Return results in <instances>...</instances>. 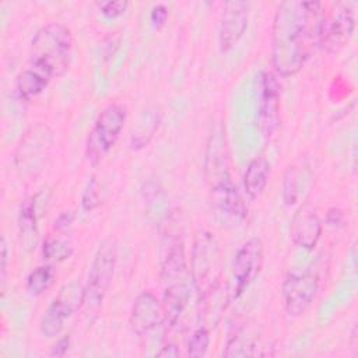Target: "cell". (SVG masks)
Returning <instances> with one entry per match:
<instances>
[{"instance_id":"6da1fadb","label":"cell","mask_w":358,"mask_h":358,"mask_svg":"<svg viewBox=\"0 0 358 358\" xmlns=\"http://www.w3.org/2000/svg\"><path fill=\"white\" fill-rule=\"evenodd\" d=\"M326 22L320 1L287 0L278 4L271 28V63L289 77L296 74L322 45Z\"/></svg>"},{"instance_id":"7a4b0ae2","label":"cell","mask_w":358,"mask_h":358,"mask_svg":"<svg viewBox=\"0 0 358 358\" xmlns=\"http://www.w3.org/2000/svg\"><path fill=\"white\" fill-rule=\"evenodd\" d=\"M73 35L70 29L60 22H49L32 38L27 69L50 81L69 69Z\"/></svg>"},{"instance_id":"3957f363","label":"cell","mask_w":358,"mask_h":358,"mask_svg":"<svg viewBox=\"0 0 358 358\" xmlns=\"http://www.w3.org/2000/svg\"><path fill=\"white\" fill-rule=\"evenodd\" d=\"M161 280L164 284V322L166 326L173 327L190 301L192 278L182 242H176L165 256L161 268Z\"/></svg>"},{"instance_id":"277c9868","label":"cell","mask_w":358,"mask_h":358,"mask_svg":"<svg viewBox=\"0 0 358 358\" xmlns=\"http://www.w3.org/2000/svg\"><path fill=\"white\" fill-rule=\"evenodd\" d=\"M190 278L201 302L220 288L221 250L217 239L208 231H199L193 241Z\"/></svg>"},{"instance_id":"5b68a950","label":"cell","mask_w":358,"mask_h":358,"mask_svg":"<svg viewBox=\"0 0 358 358\" xmlns=\"http://www.w3.org/2000/svg\"><path fill=\"white\" fill-rule=\"evenodd\" d=\"M116 259L117 250L115 242L112 239L102 241L94 256L84 285V306L87 312L96 310L102 305L112 284Z\"/></svg>"},{"instance_id":"8992f818","label":"cell","mask_w":358,"mask_h":358,"mask_svg":"<svg viewBox=\"0 0 358 358\" xmlns=\"http://www.w3.org/2000/svg\"><path fill=\"white\" fill-rule=\"evenodd\" d=\"M126 122V110L119 103H109L94 122L87 137V159L96 165L112 150Z\"/></svg>"},{"instance_id":"52a82bcc","label":"cell","mask_w":358,"mask_h":358,"mask_svg":"<svg viewBox=\"0 0 358 358\" xmlns=\"http://www.w3.org/2000/svg\"><path fill=\"white\" fill-rule=\"evenodd\" d=\"M263 264V245L260 239L250 238L238 249L227 288L228 301L238 299L257 277Z\"/></svg>"},{"instance_id":"ba28073f","label":"cell","mask_w":358,"mask_h":358,"mask_svg":"<svg viewBox=\"0 0 358 358\" xmlns=\"http://www.w3.org/2000/svg\"><path fill=\"white\" fill-rule=\"evenodd\" d=\"M81 305H84V287L78 281L64 284L41 319V333L46 337L57 336L64 327L66 320Z\"/></svg>"},{"instance_id":"9c48e42d","label":"cell","mask_w":358,"mask_h":358,"mask_svg":"<svg viewBox=\"0 0 358 358\" xmlns=\"http://www.w3.org/2000/svg\"><path fill=\"white\" fill-rule=\"evenodd\" d=\"M210 203L214 220L225 228L239 227L248 214L245 201L232 180L208 187Z\"/></svg>"},{"instance_id":"30bf717a","label":"cell","mask_w":358,"mask_h":358,"mask_svg":"<svg viewBox=\"0 0 358 358\" xmlns=\"http://www.w3.org/2000/svg\"><path fill=\"white\" fill-rule=\"evenodd\" d=\"M319 289V278L312 271L289 273L281 287L284 309L289 316L303 315Z\"/></svg>"},{"instance_id":"8fae6325","label":"cell","mask_w":358,"mask_h":358,"mask_svg":"<svg viewBox=\"0 0 358 358\" xmlns=\"http://www.w3.org/2000/svg\"><path fill=\"white\" fill-rule=\"evenodd\" d=\"M203 166L204 178L208 187L231 180L225 131L221 124H215L208 136Z\"/></svg>"},{"instance_id":"7c38bea8","label":"cell","mask_w":358,"mask_h":358,"mask_svg":"<svg viewBox=\"0 0 358 358\" xmlns=\"http://www.w3.org/2000/svg\"><path fill=\"white\" fill-rule=\"evenodd\" d=\"M249 21V3L248 1H227L224 4L220 28H218V45L220 50H231L239 39L243 36Z\"/></svg>"},{"instance_id":"4fadbf2b","label":"cell","mask_w":358,"mask_h":358,"mask_svg":"<svg viewBox=\"0 0 358 358\" xmlns=\"http://www.w3.org/2000/svg\"><path fill=\"white\" fill-rule=\"evenodd\" d=\"M257 122L264 136H270L278 124L280 84L271 73H263L259 80Z\"/></svg>"},{"instance_id":"5bb4252c","label":"cell","mask_w":358,"mask_h":358,"mask_svg":"<svg viewBox=\"0 0 358 358\" xmlns=\"http://www.w3.org/2000/svg\"><path fill=\"white\" fill-rule=\"evenodd\" d=\"M164 322L162 302L151 291L140 292L131 305L130 327L137 336H144Z\"/></svg>"},{"instance_id":"9a60e30c","label":"cell","mask_w":358,"mask_h":358,"mask_svg":"<svg viewBox=\"0 0 358 358\" xmlns=\"http://www.w3.org/2000/svg\"><path fill=\"white\" fill-rule=\"evenodd\" d=\"M289 235L298 248L312 250L322 235V222L313 206L305 203L294 213Z\"/></svg>"},{"instance_id":"2e32d148","label":"cell","mask_w":358,"mask_h":358,"mask_svg":"<svg viewBox=\"0 0 358 358\" xmlns=\"http://www.w3.org/2000/svg\"><path fill=\"white\" fill-rule=\"evenodd\" d=\"M50 144V133L42 124L32 129L27 137L22 140L17 154H15V165L20 171L41 169L46 158V150Z\"/></svg>"},{"instance_id":"e0dca14e","label":"cell","mask_w":358,"mask_h":358,"mask_svg":"<svg viewBox=\"0 0 358 358\" xmlns=\"http://www.w3.org/2000/svg\"><path fill=\"white\" fill-rule=\"evenodd\" d=\"M355 27V20L352 10L347 7V4H338L333 11L330 20L324 22V31L322 38V45L327 52L336 53L338 52L351 38Z\"/></svg>"},{"instance_id":"ac0fdd59","label":"cell","mask_w":358,"mask_h":358,"mask_svg":"<svg viewBox=\"0 0 358 358\" xmlns=\"http://www.w3.org/2000/svg\"><path fill=\"white\" fill-rule=\"evenodd\" d=\"M270 175V164L264 157L252 159L243 173V187L250 199H257L264 192Z\"/></svg>"},{"instance_id":"d6986e66","label":"cell","mask_w":358,"mask_h":358,"mask_svg":"<svg viewBox=\"0 0 358 358\" xmlns=\"http://www.w3.org/2000/svg\"><path fill=\"white\" fill-rule=\"evenodd\" d=\"M36 197H29L22 201L21 208H20V234H21V241L25 248H35L36 243V236H38V215H36Z\"/></svg>"},{"instance_id":"ffe728a7","label":"cell","mask_w":358,"mask_h":358,"mask_svg":"<svg viewBox=\"0 0 358 358\" xmlns=\"http://www.w3.org/2000/svg\"><path fill=\"white\" fill-rule=\"evenodd\" d=\"M50 81H48L46 78H43L42 76L36 74L35 71L25 69L20 73V76L17 77V92L20 95V98L29 101L32 98H35L36 95H39L49 84Z\"/></svg>"},{"instance_id":"44dd1931","label":"cell","mask_w":358,"mask_h":358,"mask_svg":"<svg viewBox=\"0 0 358 358\" xmlns=\"http://www.w3.org/2000/svg\"><path fill=\"white\" fill-rule=\"evenodd\" d=\"M55 270L52 266L45 264L34 268L27 277V289L31 295L38 296L43 294L55 281Z\"/></svg>"},{"instance_id":"7402d4cb","label":"cell","mask_w":358,"mask_h":358,"mask_svg":"<svg viewBox=\"0 0 358 358\" xmlns=\"http://www.w3.org/2000/svg\"><path fill=\"white\" fill-rule=\"evenodd\" d=\"M301 186V171L296 168H289L284 176L282 183V199L287 206H292L298 201Z\"/></svg>"},{"instance_id":"603a6c76","label":"cell","mask_w":358,"mask_h":358,"mask_svg":"<svg viewBox=\"0 0 358 358\" xmlns=\"http://www.w3.org/2000/svg\"><path fill=\"white\" fill-rule=\"evenodd\" d=\"M42 253H43V257L46 260L62 262V260H66L71 256L73 246L69 242L55 239V238H48L43 242Z\"/></svg>"},{"instance_id":"cb8c5ba5","label":"cell","mask_w":358,"mask_h":358,"mask_svg":"<svg viewBox=\"0 0 358 358\" xmlns=\"http://www.w3.org/2000/svg\"><path fill=\"white\" fill-rule=\"evenodd\" d=\"M210 345V333L208 330L201 326L197 327L187 343V355L192 358H197V357H203Z\"/></svg>"},{"instance_id":"d4e9b609","label":"cell","mask_w":358,"mask_h":358,"mask_svg":"<svg viewBox=\"0 0 358 358\" xmlns=\"http://www.w3.org/2000/svg\"><path fill=\"white\" fill-rule=\"evenodd\" d=\"M102 197H101V185L98 183V180L95 178H92L84 193H83V197H81V206L85 211H91L94 208H96L102 201Z\"/></svg>"},{"instance_id":"484cf974","label":"cell","mask_w":358,"mask_h":358,"mask_svg":"<svg viewBox=\"0 0 358 358\" xmlns=\"http://www.w3.org/2000/svg\"><path fill=\"white\" fill-rule=\"evenodd\" d=\"M96 6L99 7V10H101V13H102L103 15H106V17H109V18H116V17L122 15V14L126 11L129 3L124 1V0L98 1Z\"/></svg>"},{"instance_id":"4316f807","label":"cell","mask_w":358,"mask_h":358,"mask_svg":"<svg viewBox=\"0 0 358 358\" xmlns=\"http://www.w3.org/2000/svg\"><path fill=\"white\" fill-rule=\"evenodd\" d=\"M166 18H168V8L164 4H157L152 7L150 20L154 27H157V28L162 27L166 22Z\"/></svg>"},{"instance_id":"83f0119b","label":"cell","mask_w":358,"mask_h":358,"mask_svg":"<svg viewBox=\"0 0 358 358\" xmlns=\"http://www.w3.org/2000/svg\"><path fill=\"white\" fill-rule=\"evenodd\" d=\"M69 347H70V338L66 336V337L60 338V340L53 345V348H52V351H50L49 355H50V357H63V355L67 352Z\"/></svg>"},{"instance_id":"f1b7e54d","label":"cell","mask_w":358,"mask_h":358,"mask_svg":"<svg viewBox=\"0 0 358 358\" xmlns=\"http://www.w3.org/2000/svg\"><path fill=\"white\" fill-rule=\"evenodd\" d=\"M0 250H1V263H0V275H1V281H4L6 278V271H7V260H8V249H7V243L6 239L1 238V243H0Z\"/></svg>"},{"instance_id":"f546056e","label":"cell","mask_w":358,"mask_h":358,"mask_svg":"<svg viewBox=\"0 0 358 358\" xmlns=\"http://www.w3.org/2000/svg\"><path fill=\"white\" fill-rule=\"evenodd\" d=\"M73 214L70 211H64L62 213L56 220H55V228L56 229H64L67 228L71 222H73Z\"/></svg>"},{"instance_id":"4dcf8cb0","label":"cell","mask_w":358,"mask_h":358,"mask_svg":"<svg viewBox=\"0 0 358 358\" xmlns=\"http://www.w3.org/2000/svg\"><path fill=\"white\" fill-rule=\"evenodd\" d=\"M343 221V211L338 208H331L327 213V224L330 225H338Z\"/></svg>"},{"instance_id":"1f68e13d","label":"cell","mask_w":358,"mask_h":358,"mask_svg":"<svg viewBox=\"0 0 358 358\" xmlns=\"http://www.w3.org/2000/svg\"><path fill=\"white\" fill-rule=\"evenodd\" d=\"M157 355L158 357H178L179 351L176 350V347L173 344H166L165 347H162V350Z\"/></svg>"}]
</instances>
